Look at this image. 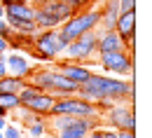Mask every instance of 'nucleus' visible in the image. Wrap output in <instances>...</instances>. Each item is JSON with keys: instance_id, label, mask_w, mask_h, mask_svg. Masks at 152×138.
<instances>
[{"instance_id": "obj_2", "label": "nucleus", "mask_w": 152, "mask_h": 138, "mask_svg": "<svg viewBox=\"0 0 152 138\" xmlns=\"http://www.w3.org/2000/svg\"><path fill=\"white\" fill-rule=\"evenodd\" d=\"M98 21H101V7H87V9H80L75 14H70L68 19L58 26V35L70 42L77 35L87 33V31H94L98 28Z\"/></svg>"}, {"instance_id": "obj_23", "label": "nucleus", "mask_w": 152, "mask_h": 138, "mask_svg": "<svg viewBox=\"0 0 152 138\" xmlns=\"http://www.w3.org/2000/svg\"><path fill=\"white\" fill-rule=\"evenodd\" d=\"M2 138H21L19 124H5V129H2Z\"/></svg>"}, {"instance_id": "obj_13", "label": "nucleus", "mask_w": 152, "mask_h": 138, "mask_svg": "<svg viewBox=\"0 0 152 138\" xmlns=\"http://www.w3.org/2000/svg\"><path fill=\"white\" fill-rule=\"evenodd\" d=\"M113 49H124V42L117 31H101L98 28V42H96V54L98 52H113Z\"/></svg>"}, {"instance_id": "obj_28", "label": "nucleus", "mask_w": 152, "mask_h": 138, "mask_svg": "<svg viewBox=\"0 0 152 138\" xmlns=\"http://www.w3.org/2000/svg\"><path fill=\"white\" fill-rule=\"evenodd\" d=\"M7 75V63H5V54H0V77Z\"/></svg>"}, {"instance_id": "obj_26", "label": "nucleus", "mask_w": 152, "mask_h": 138, "mask_svg": "<svg viewBox=\"0 0 152 138\" xmlns=\"http://www.w3.org/2000/svg\"><path fill=\"white\" fill-rule=\"evenodd\" d=\"M7 52H10V40L0 33V54H7Z\"/></svg>"}, {"instance_id": "obj_22", "label": "nucleus", "mask_w": 152, "mask_h": 138, "mask_svg": "<svg viewBox=\"0 0 152 138\" xmlns=\"http://www.w3.org/2000/svg\"><path fill=\"white\" fill-rule=\"evenodd\" d=\"M87 138H117V131L115 129H105V126H94L89 134H87Z\"/></svg>"}, {"instance_id": "obj_9", "label": "nucleus", "mask_w": 152, "mask_h": 138, "mask_svg": "<svg viewBox=\"0 0 152 138\" xmlns=\"http://www.w3.org/2000/svg\"><path fill=\"white\" fill-rule=\"evenodd\" d=\"M103 117L110 124V129H131L136 131V112H133V103H113L108 110H103Z\"/></svg>"}, {"instance_id": "obj_5", "label": "nucleus", "mask_w": 152, "mask_h": 138, "mask_svg": "<svg viewBox=\"0 0 152 138\" xmlns=\"http://www.w3.org/2000/svg\"><path fill=\"white\" fill-rule=\"evenodd\" d=\"M49 115H73V117H101L98 108L91 101L82 99V96H58L49 110Z\"/></svg>"}, {"instance_id": "obj_8", "label": "nucleus", "mask_w": 152, "mask_h": 138, "mask_svg": "<svg viewBox=\"0 0 152 138\" xmlns=\"http://www.w3.org/2000/svg\"><path fill=\"white\" fill-rule=\"evenodd\" d=\"M49 129L58 131H77V134H89L94 126H98L101 117H73V115H49Z\"/></svg>"}, {"instance_id": "obj_6", "label": "nucleus", "mask_w": 152, "mask_h": 138, "mask_svg": "<svg viewBox=\"0 0 152 138\" xmlns=\"http://www.w3.org/2000/svg\"><path fill=\"white\" fill-rule=\"evenodd\" d=\"M33 59L40 61H54L58 54V28H45L33 35V49H26Z\"/></svg>"}, {"instance_id": "obj_33", "label": "nucleus", "mask_w": 152, "mask_h": 138, "mask_svg": "<svg viewBox=\"0 0 152 138\" xmlns=\"http://www.w3.org/2000/svg\"><path fill=\"white\" fill-rule=\"evenodd\" d=\"M5 124H7V122H5V117H0V131L5 129Z\"/></svg>"}, {"instance_id": "obj_30", "label": "nucleus", "mask_w": 152, "mask_h": 138, "mask_svg": "<svg viewBox=\"0 0 152 138\" xmlns=\"http://www.w3.org/2000/svg\"><path fill=\"white\" fill-rule=\"evenodd\" d=\"M7 115H10V110H5V108L0 105V117H7Z\"/></svg>"}, {"instance_id": "obj_16", "label": "nucleus", "mask_w": 152, "mask_h": 138, "mask_svg": "<svg viewBox=\"0 0 152 138\" xmlns=\"http://www.w3.org/2000/svg\"><path fill=\"white\" fill-rule=\"evenodd\" d=\"M115 31L119 33V38H126V35L136 33V9L119 12L117 14V23H115Z\"/></svg>"}, {"instance_id": "obj_18", "label": "nucleus", "mask_w": 152, "mask_h": 138, "mask_svg": "<svg viewBox=\"0 0 152 138\" xmlns=\"http://www.w3.org/2000/svg\"><path fill=\"white\" fill-rule=\"evenodd\" d=\"M23 84H26V80H23V77L5 75V77H0V91H19Z\"/></svg>"}, {"instance_id": "obj_10", "label": "nucleus", "mask_w": 152, "mask_h": 138, "mask_svg": "<svg viewBox=\"0 0 152 138\" xmlns=\"http://www.w3.org/2000/svg\"><path fill=\"white\" fill-rule=\"evenodd\" d=\"M5 63H7V75H17V77L28 80V75L33 73V63L26 54L21 52H12V54H5Z\"/></svg>"}, {"instance_id": "obj_15", "label": "nucleus", "mask_w": 152, "mask_h": 138, "mask_svg": "<svg viewBox=\"0 0 152 138\" xmlns=\"http://www.w3.org/2000/svg\"><path fill=\"white\" fill-rule=\"evenodd\" d=\"M38 5H42V7H45V9H49L54 17H58L61 23L68 19L70 14H75V9L70 7V2H68V0H38Z\"/></svg>"}, {"instance_id": "obj_24", "label": "nucleus", "mask_w": 152, "mask_h": 138, "mask_svg": "<svg viewBox=\"0 0 152 138\" xmlns=\"http://www.w3.org/2000/svg\"><path fill=\"white\" fill-rule=\"evenodd\" d=\"M117 7H119V12H129V9H136V0H117Z\"/></svg>"}, {"instance_id": "obj_21", "label": "nucleus", "mask_w": 152, "mask_h": 138, "mask_svg": "<svg viewBox=\"0 0 152 138\" xmlns=\"http://www.w3.org/2000/svg\"><path fill=\"white\" fill-rule=\"evenodd\" d=\"M38 91H40L38 87H35V84H31V82L26 80V84H23V87H21L19 91H17V94H19V101H21V105H26V103H28V101L33 99V96H35Z\"/></svg>"}, {"instance_id": "obj_20", "label": "nucleus", "mask_w": 152, "mask_h": 138, "mask_svg": "<svg viewBox=\"0 0 152 138\" xmlns=\"http://www.w3.org/2000/svg\"><path fill=\"white\" fill-rule=\"evenodd\" d=\"M28 129H26V134L28 138H42L47 134V119H38V122H31V124H26Z\"/></svg>"}, {"instance_id": "obj_25", "label": "nucleus", "mask_w": 152, "mask_h": 138, "mask_svg": "<svg viewBox=\"0 0 152 138\" xmlns=\"http://www.w3.org/2000/svg\"><path fill=\"white\" fill-rule=\"evenodd\" d=\"M56 138H87V134H77V131H58Z\"/></svg>"}, {"instance_id": "obj_1", "label": "nucleus", "mask_w": 152, "mask_h": 138, "mask_svg": "<svg viewBox=\"0 0 152 138\" xmlns=\"http://www.w3.org/2000/svg\"><path fill=\"white\" fill-rule=\"evenodd\" d=\"M28 82L35 84L40 91H47V94H54V96H73L77 94V84L73 80H68L66 75H61L56 68H33V73L28 75Z\"/></svg>"}, {"instance_id": "obj_31", "label": "nucleus", "mask_w": 152, "mask_h": 138, "mask_svg": "<svg viewBox=\"0 0 152 138\" xmlns=\"http://www.w3.org/2000/svg\"><path fill=\"white\" fill-rule=\"evenodd\" d=\"M7 2H31V0H2V5H7Z\"/></svg>"}, {"instance_id": "obj_32", "label": "nucleus", "mask_w": 152, "mask_h": 138, "mask_svg": "<svg viewBox=\"0 0 152 138\" xmlns=\"http://www.w3.org/2000/svg\"><path fill=\"white\" fill-rule=\"evenodd\" d=\"M0 17H5V5H2V0H0Z\"/></svg>"}, {"instance_id": "obj_19", "label": "nucleus", "mask_w": 152, "mask_h": 138, "mask_svg": "<svg viewBox=\"0 0 152 138\" xmlns=\"http://www.w3.org/2000/svg\"><path fill=\"white\" fill-rule=\"evenodd\" d=\"M0 105L5 108V110H17L21 105V101H19V94L17 91H0Z\"/></svg>"}, {"instance_id": "obj_34", "label": "nucleus", "mask_w": 152, "mask_h": 138, "mask_svg": "<svg viewBox=\"0 0 152 138\" xmlns=\"http://www.w3.org/2000/svg\"><path fill=\"white\" fill-rule=\"evenodd\" d=\"M103 2H108V0H96V5H103Z\"/></svg>"}, {"instance_id": "obj_11", "label": "nucleus", "mask_w": 152, "mask_h": 138, "mask_svg": "<svg viewBox=\"0 0 152 138\" xmlns=\"http://www.w3.org/2000/svg\"><path fill=\"white\" fill-rule=\"evenodd\" d=\"M56 70L61 73V75H66L68 80H73L77 87L80 84H84L87 80H89V75L94 73V70H89L84 63H80V61H61L56 66Z\"/></svg>"}, {"instance_id": "obj_27", "label": "nucleus", "mask_w": 152, "mask_h": 138, "mask_svg": "<svg viewBox=\"0 0 152 138\" xmlns=\"http://www.w3.org/2000/svg\"><path fill=\"white\" fill-rule=\"evenodd\" d=\"M117 138H136V131H131V129H119Z\"/></svg>"}, {"instance_id": "obj_35", "label": "nucleus", "mask_w": 152, "mask_h": 138, "mask_svg": "<svg viewBox=\"0 0 152 138\" xmlns=\"http://www.w3.org/2000/svg\"><path fill=\"white\" fill-rule=\"evenodd\" d=\"M0 138H2V131H0Z\"/></svg>"}, {"instance_id": "obj_4", "label": "nucleus", "mask_w": 152, "mask_h": 138, "mask_svg": "<svg viewBox=\"0 0 152 138\" xmlns=\"http://www.w3.org/2000/svg\"><path fill=\"white\" fill-rule=\"evenodd\" d=\"M98 89L103 99H110L115 103H133V80H124L117 75H105L98 73Z\"/></svg>"}, {"instance_id": "obj_14", "label": "nucleus", "mask_w": 152, "mask_h": 138, "mask_svg": "<svg viewBox=\"0 0 152 138\" xmlns=\"http://www.w3.org/2000/svg\"><path fill=\"white\" fill-rule=\"evenodd\" d=\"M5 17L21 19V21H33L35 5H31V2H7L5 5Z\"/></svg>"}, {"instance_id": "obj_3", "label": "nucleus", "mask_w": 152, "mask_h": 138, "mask_svg": "<svg viewBox=\"0 0 152 138\" xmlns=\"http://www.w3.org/2000/svg\"><path fill=\"white\" fill-rule=\"evenodd\" d=\"M98 66L117 77H129L133 80V52L129 49H113V52H98Z\"/></svg>"}, {"instance_id": "obj_17", "label": "nucleus", "mask_w": 152, "mask_h": 138, "mask_svg": "<svg viewBox=\"0 0 152 138\" xmlns=\"http://www.w3.org/2000/svg\"><path fill=\"white\" fill-rule=\"evenodd\" d=\"M33 21H35L38 31H45V28H58V26H61L58 17H54V14H52L49 9H45L42 5L35 7V17H33Z\"/></svg>"}, {"instance_id": "obj_12", "label": "nucleus", "mask_w": 152, "mask_h": 138, "mask_svg": "<svg viewBox=\"0 0 152 138\" xmlns=\"http://www.w3.org/2000/svg\"><path fill=\"white\" fill-rule=\"evenodd\" d=\"M54 101H56V96H54V94H47V91H38V94H35L33 99L26 103V108H28L31 112L40 115V117H47V119H49V110H52Z\"/></svg>"}, {"instance_id": "obj_7", "label": "nucleus", "mask_w": 152, "mask_h": 138, "mask_svg": "<svg viewBox=\"0 0 152 138\" xmlns=\"http://www.w3.org/2000/svg\"><path fill=\"white\" fill-rule=\"evenodd\" d=\"M96 42H98V28L87 31V33L77 35L75 40H70L63 54L68 56V61H80V63H84V61H89V59L96 56Z\"/></svg>"}, {"instance_id": "obj_29", "label": "nucleus", "mask_w": 152, "mask_h": 138, "mask_svg": "<svg viewBox=\"0 0 152 138\" xmlns=\"http://www.w3.org/2000/svg\"><path fill=\"white\" fill-rule=\"evenodd\" d=\"M7 28H10V26H7V21H5V17H0V33H2V31H7Z\"/></svg>"}]
</instances>
